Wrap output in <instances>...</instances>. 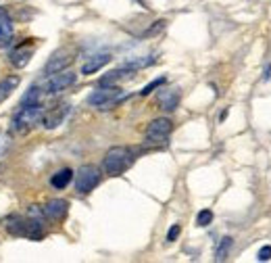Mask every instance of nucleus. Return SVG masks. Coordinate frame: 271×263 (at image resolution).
I'll list each match as a JSON object with an SVG mask.
<instances>
[{
    "mask_svg": "<svg viewBox=\"0 0 271 263\" xmlns=\"http://www.w3.org/2000/svg\"><path fill=\"white\" fill-rule=\"evenodd\" d=\"M67 111H69V107H67V105H61V107H56L54 111H48V113H44V117H42L44 128H46V130H54V128L65 119Z\"/></svg>",
    "mask_w": 271,
    "mask_h": 263,
    "instance_id": "obj_11",
    "label": "nucleus"
},
{
    "mask_svg": "<svg viewBox=\"0 0 271 263\" xmlns=\"http://www.w3.org/2000/svg\"><path fill=\"white\" fill-rule=\"evenodd\" d=\"M13 21L11 15L6 13V8L0 6V48H6L13 42Z\"/></svg>",
    "mask_w": 271,
    "mask_h": 263,
    "instance_id": "obj_8",
    "label": "nucleus"
},
{
    "mask_svg": "<svg viewBox=\"0 0 271 263\" xmlns=\"http://www.w3.org/2000/svg\"><path fill=\"white\" fill-rule=\"evenodd\" d=\"M44 90L42 86H32L27 90V92L23 94L21 98V107H27V105H40L42 103V96H44Z\"/></svg>",
    "mask_w": 271,
    "mask_h": 263,
    "instance_id": "obj_16",
    "label": "nucleus"
},
{
    "mask_svg": "<svg viewBox=\"0 0 271 263\" xmlns=\"http://www.w3.org/2000/svg\"><path fill=\"white\" fill-rule=\"evenodd\" d=\"M125 98V94L119 90L117 86H103V88H98L94 90L92 94H90L88 98V103L96 107V109H113L115 105H119L121 100Z\"/></svg>",
    "mask_w": 271,
    "mask_h": 263,
    "instance_id": "obj_3",
    "label": "nucleus"
},
{
    "mask_svg": "<svg viewBox=\"0 0 271 263\" xmlns=\"http://www.w3.org/2000/svg\"><path fill=\"white\" fill-rule=\"evenodd\" d=\"M211 221H213V211H209V209H203V211H200V213L196 215V224H198L200 228L209 226Z\"/></svg>",
    "mask_w": 271,
    "mask_h": 263,
    "instance_id": "obj_20",
    "label": "nucleus"
},
{
    "mask_svg": "<svg viewBox=\"0 0 271 263\" xmlns=\"http://www.w3.org/2000/svg\"><path fill=\"white\" fill-rule=\"evenodd\" d=\"M6 230L11 232V234L15 236H27V219L19 217V215H11L6 221H4Z\"/></svg>",
    "mask_w": 271,
    "mask_h": 263,
    "instance_id": "obj_12",
    "label": "nucleus"
},
{
    "mask_svg": "<svg viewBox=\"0 0 271 263\" xmlns=\"http://www.w3.org/2000/svg\"><path fill=\"white\" fill-rule=\"evenodd\" d=\"M32 55H34V50H32V46H19L17 50H13V55H11V63L15 65V67H19V69H23L27 63H29V59H32Z\"/></svg>",
    "mask_w": 271,
    "mask_h": 263,
    "instance_id": "obj_13",
    "label": "nucleus"
},
{
    "mask_svg": "<svg viewBox=\"0 0 271 263\" xmlns=\"http://www.w3.org/2000/svg\"><path fill=\"white\" fill-rule=\"evenodd\" d=\"M71 57H69L67 53H63V50H58V53H54L53 57L48 59V63L44 67V73L46 75H53V73H58V71H63V69H67L69 65H71Z\"/></svg>",
    "mask_w": 271,
    "mask_h": 263,
    "instance_id": "obj_7",
    "label": "nucleus"
},
{
    "mask_svg": "<svg viewBox=\"0 0 271 263\" xmlns=\"http://www.w3.org/2000/svg\"><path fill=\"white\" fill-rule=\"evenodd\" d=\"M132 71H134V69H129V67H125V69H115V71H111V73H107V75L100 77V86H115L119 79L127 77Z\"/></svg>",
    "mask_w": 271,
    "mask_h": 263,
    "instance_id": "obj_18",
    "label": "nucleus"
},
{
    "mask_svg": "<svg viewBox=\"0 0 271 263\" xmlns=\"http://www.w3.org/2000/svg\"><path fill=\"white\" fill-rule=\"evenodd\" d=\"M71 180H73V171L69 169V167H65V169L56 171V174L50 178V184H53L56 190H63V188L69 186V182H71Z\"/></svg>",
    "mask_w": 271,
    "mask_h": 263,
    "instance_id": "obj_15",
    "label": "nucleus"
},
{
    "mask_svg": "<svg viewBox=\"0 0 271 263\" xmlns=\"http://www.w3.org/2000/svg\"><path fill=\"white\" fill-rule=\"evenodd\" d=\"M44 117V107L42 105H27L21 107L13 117V130L17 134H25L34 126H38Z\"/></svg>",
    "mask_w": 271,
    "mask_h": 263,
    "instance_id": "obj_2",
    "label": "nucleus"
},
{
    "mask_svg": "<svg viewBox=\"0 0 271 263\" xmlns=\"http://www.w3.org/2000/svg\"><path fill=\"white\" fill-rule=\"evenodd\" d=\"M257 259H259V261H269V259H271V247H263V249H261Z\"/></svg>",
    "mask_w": 271,
    "mask_h": 263,
    "instance_id": "obj_23",
    "label": "nucleus"
},
{
    "mask_svg": "<svg viewBox=\"0 0 271 263\" xmlns=\"http://www.w3.org/2000/svg\"><path fill=\"white\" fill-rule=\"evenodd\" d=\"M108 61H111V55H108V53H100V55L90 57V61H86L84 67H82V73L84 75H92V73L98 71V69H103Z\"/></svg>",
    "mask_w": 271,
    "mask_h": 263,
    "instance_id": "obj_10",
    "label": "nucleus"
},
{
    "mask_svg": "<svg viewBox=\"0 0 271 263\" xmlns=\"http://www.w3.org/2000/svg\"><path fill=\"white\" fill-rule=\"evenodd\" d=\"M19 86V77L17 75H8L4 77L2 82H0V105L4 103V100L13 94V90Z\"/></svg>",
    "mask_w": 271,
    "mask_h": 263,
    "instance_id": "obj_17",
    "label": "nucleus"
},
{
    "mask_svg": "<svg viewBox=\"0 0 271 263\" xmlns=\"http://www.w3.org/2000/svg\"><path fill=\"white\" fill-rule=\"evenodd\" d=\"M179 232H182V228H179L177 224L171 226V228H169V232H167V240H169V242H173V240L179 236Z\"/></svg>",
    "mask_w": 271,
    "mask_h": 263,
    "instance_id": "obj_22",
    "label": "nucleus"
},
{
    "mask_svg": "<svg viewBox=\"0 0 271 263\" xmlns=\"http://www.w3.org/2000/svg\"><path fill=\"white\" fill-rule=\"evenodd\" d=\"M100 182V169L96 165H82L75 174V190L77 195H88Z\"/></svg>",
    "mask_w": 271,
    "mask_h": 263,
    "instance_id": "obj_4",
    "label": "nucleus"
},
{
    "mask_svg": "<svg viewBox=\"0 0 271 263\" xmlns=\"http://www.w3.org/2000/svg\"><path fill=\"white\" fill-rule=\"evenodd\" d=\"M136 161V153L129 146H113L107 150L103 159V167L108 176H121L125 169L132 167Z\"/></svg>",
    "mask_w": 271,
    "mask_h": 263,
    "instance_id": "obj_1",
    "label": "nucleus"
},
{
    "mask_svg": "<svg viewBox=\"0 0 271 263\" xmlns=\"http://www.w3.org/2000/svg\"><path fill=\"white\" fill-rule=\"evenodd\" d=\"M67 209H69L67 200H63V198H53V200H48V203L44 205V215H46L48 219L58 221V219H63V217L67 215Z\"/></svg>",
    "mask_w": 271,
    "mask_h": 263,
    "instance_id": "obj_9",
    "label": "nucleus"
},
{
    "mask_svg": "<svg viewBox=\"0 0 271 263\" xmlns=\"http://www.w3.org/2000/svg\"><path fill=\"white\" fill-rule=\"evenodd\" d=\"M179 103V96L175 90H161L159 92V105L161 109H165V111H173Z\"/></svg>",
    "mask_w": 271,
    "mask_h": 263,
    "instance_id": "obj_14",
    "label": "nucleus"
},
{
    "mask_svg": "<svg viewBox=\"0 0 271 263\" xmlns=\"http://www.w3.org/2000/svg\"><path fill=\"white\" fill-rule=\"evenodd\" d=\"M232 238L229 236H225V238H221V242H219V247H217V253H215V261H225L227 259V253H229V249H232Z\"/></svg>",
    "mask_w": 271,
    "mask_h": 263,
    "instance_id": "obj_19",
    "label": "nucleus"
},
{
    "mask_svg": "<svg viewBox=\"0 0 271 263\" xmlns=\"http://www.w3.org/2000/svg\"><path fill=\"white\" fill-rule=\"evenodd\" d=\"M173 130V124L169 121L167 117H159V119H153L146 128V138L150 142H165L167 136L171 134Z\"/></svg>",
    "mask_w": 271,
    "mask_h": 263,
    "instance_id": "obj_5",
    "label": "nucleus"
},
{
    "mask_svg": "<svg viewBox=\"0 0 271 263\" xmlns=\"http://www.w3.org/2000/svg\"><path fill=\"white\" fill-rule=\"evenodd\" d=\"M163 84H165V77H157V79H153V82H150L148 86H144V90H142V92H140V94H142V96H146V94H150V92H153L155 88L163 86Z\"/></svg>",
    "mask_w": 271,
    "mask_h": 263,
    "instance_id": "obj_21",
    "label": "nucleus"
},
{
    "mask_svg": "<svg viewBox=\"0 0 271 263\" xmlns=\"http://www.w3.org/2000/svg\"><path fill=\"white\" fill-rule=\"evenodd\" d=\"M75 79H77V75L73 71H69V69H63V71H58V73H53V75H50V79H48V84H46V92L48 94H58V92H63V90H67L69 86H73Z\"/></svg>",
    "mask_w": 271,
    "mask_h": 263,
    "instance_id": "obj_6",
    "label": "nucleus"
}]
</instances>
